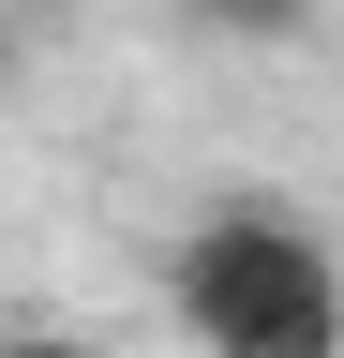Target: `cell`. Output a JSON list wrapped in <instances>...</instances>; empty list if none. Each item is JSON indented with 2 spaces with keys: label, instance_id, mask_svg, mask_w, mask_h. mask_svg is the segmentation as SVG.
<instances>
[{
  "label": "cell",
  "instance_id": "6da1fadb",
  "mask_svg": "<svg viewBox=\"0 0 344 358\" xmlns=\"http://www.w3.org/2000/svg\"><path fill=\"white\" fill-rule=\"evenodd\" d=\"M165 299H180V329L209 358H344V268L299 209L240 194L180 224V254H165Z\"/></svg>",
  "mask_w": 344,
  "mask_h": 358
},
{
  "label": "cell",
  "instance_id": "7a4b0ae2",
  "mask_svg": "<svg viewBox=\"0 0 344 358\" xmlns=\"http://www.w3.org/2000/svg\"><path fill=\"white\" fill-rule=\"evenodd\" d=\"M329 0H180V30H209V45H299Z\"/></svg>",
  "mask_w": 344,
  "mask_h": 358
},
{
  "label": "cell",
  "instance_id": "3957f363",
  "mask_svg": "<svg viewBox=\"0 0 344 358\" xmlns=\"http://www.w3.org/2000/svg\"><path fill=\"white\" fill-rule=\"evenodd\" d=\"M0 358H105L90 329H46V313H0Z\"/></svg>",
  "mask_w": 344,
  "mask_h": 358
},
{
  "label": "cell",
  "instance_id": "277c9868",
  "mask_svg": "<svg viewBox=\"0 0 344 358\" xmlns=\"http://www.w3.org/2000/svg\"><path fill=\"white\" fill-rule=\"evenodd\" d=\"M0 60H15V0H0Z\"/></svg>",
  "mask_w": 344,
  "mask_h": 358
}]
</instances>
